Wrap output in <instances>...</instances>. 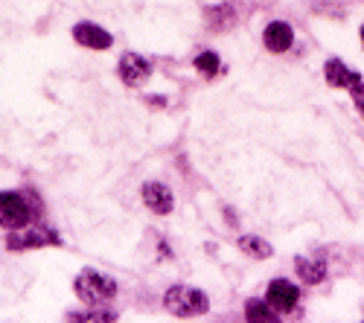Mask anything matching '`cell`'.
<instances>
[{"label":"cell","instance_id":"cell-17","mask_svg":"<svg viewBox=\"0 0 364 323\" xmlns=\"http://www.w3.org/2000/svg\"><path fill=\"white\" fill-rule=\"evenodd\" d=\"M361 44H364V23H361Z\"/></svg>","mask_w":364,"mask_h":323},{"label":"cell","instance_id":"cell-8","mask_svg":"<svg viewBox=\"0 0 364 323\" xmlns=\"http://www.w3.org/2000/svg\"><path fill=\"white\" fill-rule=\"evenodd\" d=\"M143 204L151 210V213H158V216H169L172 207H175V195L166 184L161 181H146L143 184Z\"/></svg>","mask_w":364,"mask_h":323},{"label":"cell","instance_id":"cell-14","mask_svg":"<svg viewBox=\"0 0 364 323\" xmlns=\"http://www.w3.org/2000/svg\"><path fill=\"white\" fill-rule=\"evenodd\" d=\"M196 70L198 73H204V76H216L219 70H222V58L213 53V50H204V53H198L196 55Z\"/></svg>","mask_w":364,"mask_h":323},{"label":"cell","instance_id":"cell-9","mask_svg":"<svg viewBox=\"0 0 364 323\" xmlns=\"http://www.w3.org/2000/svg\"><path fill=\"white\" fill-rule=\"evenodd\" d=\"M73 38L87 50H108L114 44L108 29H102L100 23H90V21H82L73 26Z\"/></svg>","mask_w":364,"mask_h":323},{"label":"cell","instance_id":"cell-2","mask_svg":"<svg viewBox=\"0 0 364 323\" xmlns=\"http://www.w3.org/2000/svg\"><path fill=\"white\" fill-rule=\"evenodd\" d=\"M164 306H166V312H172L178 317H193V314H204L210 309V300L204 291H198L193 285H172L164 295Z\"/></svg>","mask_w":364,"mask_h":323},{"label":"cell","instance_id":"cell-12","mask_svg":"<svg viewBox=\"0 0 364 323\" xmlns=\"http://www.w3.org/2000/svg\"><path fill=\"white\" fill-rule=\"evenodd\" d=\"M239 251L242 253H248L251 259H265V256H271V245L262 239V236H251V233H248V236H239Z\"/></svg>","mask_w":364,"mask_h":323},{"label":"cell","instance_id":"cell-11","mask_svg":"<svg viewBox=\"0 0 364 323\" xmlns=\"http://www.w3.org/2000/svg\"><path fill=\"white\" fill-rule=\"evenodd\" d=\"M294 271L300 277V283L318 285L326 280V262L323 259H309V256H297L294 259Z\"/></svg>","mask_w":364,"mask_h":323},{"label":"cell","instance_id":"cell-10","mask_svg":"<svg viewBox=\"0 0 364 323\" xmlns=\"http://www.w3.org/2000/svg\"><path fill=\"white\" fill-rule=\"evenodd\" d=\"M262 44L271 53H286L294 44V29L286 21H271L265 26V33H262Z\"/></svg>","mask_w":364,"mask_h":323},{"label":"cell","instance_id":"cell-5","mask_svg":"<svg viewBox=\"0 0 364 323\" xmlns=\"http://www.w3.org/2000/svg\"><path fill=\"white\" fill-rule=\"evenodd\" d=\"M265 300L274 306L280 314H289V312H294V306L300 300V288L294 283H289V280H271L268 291H265Z\"/></svg>","mask_w":364,"mask_h":323},{"label":"cell","instance_id":"cell-4","mask_svg":"<svg viewBox=\"0 0 364 323\" xmlns=\"http://www.w3.org/2000/svg\"><path fill=\"white\" fill-rule=\"evenodd\" d=\"M44 245H62V236L53 227H33L26 233H12L6 239L9 251H29V248H44Z\"/></svg>","mask_w":364,"mask_h":323},{"label":"cell","instance_id":"cell-15","mask_svg":"<svg viewBox=\"0 0 364 323\" xmlns=\"http://www.w3.org/2000/svg\"><path fill=\"white\" fill-rule=\"evenodd\" d=\"M233 9L230 6H210L207 9V21H210V26L213 29H225L228 23H233Z\"/></svg>","mask_w":364,"mask_h":323},{"label":"cell","instance_id":"cell-7","mask_svg":"<svg viewBox=\"0 0 364 323\" xmlns=\"http://www.w3.org/2000/svg\"><path fill=\"white\" fill-rule=\"evenodd\" d=\"M323 79L329 87H341V91H353L355 84H361V73L353 70L350 65H344L341 58H329V62L323 65Z\"/></svg>","mask_w":364,"mask_h":323},{"label":"cell","instance_id":"cell-16","mask_svg":"<svg viewBox=\"0 0 364 323\" xmlns=\"http://www.w3.org/2000/svg\"><path fill=\"white\" fill-rule=\"evenodd\" d=\"M350 97H353V105H355V111L361 114V120H364V82L353 87V91H350Z\"/></svg>","mask_w":364,"mask_h":323},{"label":"cell","instance_id":"cell-3","mask_svg":"<svg viewBox=\"0 0 364 323\" xmlns=\"http://www.w3.org/2000/svg\"><path fill=\"white\" fill-rule=\"evenodd\" d=\"M33 207L21 192H0V227L6 230H23L33 221Z\"/></svg>","mask_w":364,"mask_h":323},{"label":"cell","instance_id":"cell-1","mask_svg":"<svg viewBox=\"0 0 364 323\" xmlns=\"http://www.w3.org/2000/svg\"><path fill=\"white\" fill-rule=\"evenodd\" d=\"M73 291H76V297H79L85 306H102V303L114 300L117 285H114V280H111V277H102L100 271L85 268V271L76 277Z\"/></svg>","mask_w":364,"mask_h":323},{"label":"cell","instance_id":"cell-6","mask_svg":"<svg viewBox=\"0 0 364 323\" xmlns=\"http://www.w3.org/2000/svg\"><path fill=\"white\" fill-rule=\"evenodd\" d=\"M117 73H119V79H123V84H129V87H140V84L151 76V65L146 62L143 55H137V53H126L123 58H119Z\"/></svg>","mask_w":364,"mask_h":323},{"label":"cell","instance_id":"cell-13","mask_svg":"<svg viewBox=\"0 0 364 323\" xmlns=\"http://www.w3.org/2000/svg\"><path fill=\"white\" fill-rule=\"evenodd\" d=\"M245 317L248 320H277L280 317V312L271 306L268 300H259V297H251L248 303H245Z\"/></svg>","mask_w":364,"mask_h":323}]
</instances>
